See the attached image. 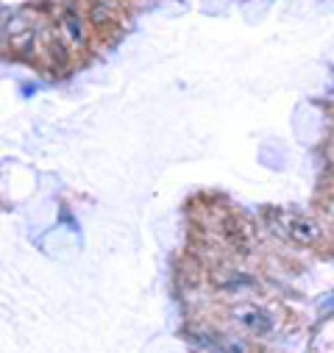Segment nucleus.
I'll return each mask as SVG.
<instances>
[{
  "mask_svg": "<svg viewBox=\"0 0 334 353\" xmlns=\"http://www.w3.org/2000/svg\"><path fill=\"white\" fill-rule=\"evenodd\" d=\"M273 228H276L282 236H287L290 242L306 245V248L320 245V239H323L320 223H317L315 217H309V214H301V212H276Z\"/></svg>",
  "mask_w": 334,
  "mask_h": 353,
  "instance_id": "nucleus-1",
  "label": "nucleus"
},
{
  "mask_svg": "<svg viewBox=\"0 0 334 353\" xmlns=\"http://www.w3.org/2000/svg\"><path fill=\"white\" fill-rule=\"evenodd\" d=\"M231 320H234L242 331H248L250 336H268V334L276 331V323H279L271 309H265V306H250V303L234 306V309H231Z\"/></svg>",
  "mask_w": 334,
  "mask_h": 353,
  "instance_id": "nucleus-2",
  "label": "nucleus"
},
{
  "mask_svg": "<svg viewBox=\"0 0 334 353\" xmlns=\"http://www.w3.org/2000/svg\"><path fill=\"white\" fill-rule=\"evenodd\" d=\"M64 28H67V34H70L72 45H81V42H84V28H81V23H78L75 12H64Z\"/></svg>",
  "mask_w": 334,
  "mask_h": 353,
  "instance_id": "nucleus-3",
  "label": "nucleus"
}]
</instances>
